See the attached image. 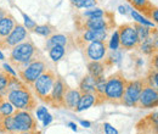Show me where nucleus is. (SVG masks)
<instances>
[{
    "label": "nucleus",
    "mask_w": 158,
    "mask_h": 134,
    "mask_svg": "<svg viewBox=\"0 0 158 134\" xmlns=\"http://www.w3.org/2000/svg\"><path fill=\"white\" fill-rule=\"evenodd\" d=\"M95 104V95L91 94V93H86V94H80L79 97L78 105L76 107V112H81L84 110H88L90 109L91 106H94Z\"/></svg>",
    "instance_id": "17"
},
{
    "label": "nucleus",
    "mask_w": 158,
    "mask_h": 134,
    "mask_svg": "<svg viewBox=\"0 0 158 134\" xmlns=\"http://www.w3.org/2000/svg\"><path fill=\"white\" fill-rule=\"evenodd\" d=\"M84 55L89 61H101L107 54V43L106 41H90L86 43L83 48Z\"/></svg>",
    "instance_id": "12"
},
{
    "label": "nucleus",
    "mask_w": 158,
    "mask_h": 134,
    "mask_svg": "<svg viewBox=\"0 0 158 134\" xmlns=\"http://www.w3.org/2000/svg\"><path fill=\"white\" fill-rule=\"evenodd\" d=\"M67 43H68L67 36H64V34H60V33H55V34H52V36L49 37L48 41H46V44H45V49L49 51V50H50L52 46H55V45L66 46Z\"/></svg>",
    "instance_id": "19"
},
{
    "label": "nucleus",
    "mask_w": 158,
    "mask_h": 134,
    "mask_svg": "<svg viewBox=\"0 0 158 134\" xmlns=\"http://www.w3.org/2000/svg\"><path fill=\"white\" fill-rule=\"evenodd\" d=\"M88 72L89 76L93 78H98L105 75V65L101 61H89L88 62Z\"/></svg>",
    "instance_id": "20"
},
{
    "label": "nucleus",
    "mask_w": 158,
    "mask_h": 134,
    "mask_svg": "<svg viewBox=\"0 0 158 134\" xmlns=\"http://www.w3.org/2000/svg\"><path fill=\"white\" fill-rule=\"evenodd\" d=\"M127 82L128 79L124 77L122 71H117L108 78H106V88H105L106 102L122 105V97L125 92Z\"/></svg>",
    "instance_id": "2"
},
{
    "label": "nucleus",
    "mask_w": 158,
    "mask_h": 134,
    "mask_svg": "<svg viewBox=\"0 0 158 134\" xmlns=\"http://www.w3.org/2000/svg\"><path fill=\"white\" fill-rule=\"evenodd\" d=\"M6 14H7V12H6V11H5V10H2V9H1V7H0V19H2V17H4V16H5V15H6Z\"/></svg>",
    "instance_id": "41"
},
{
    "label": "nucleus",
    "mask_w": 158,
    "mask_h": 134,
    "mask_svg": "<svg viewBox=\"0 0 158 134\" xmlns=\"http://www.w3.org/2000/svg\"><path fill=\"white\" fill-rule=\"evenodd\" d=\"M41 121H43V124L46 127V126H49V124L51 123V121H52V116L50 115L49 112H46L45 116L43 117V119H41Z\"/></svg>",
    "instance_id": "34"
},
{
    "label": "nucleus",
    "mask_w": 158,
    "mask_h": 134,
    "mask_svg": "<svg viewBox=\"0 0 158 134\" xmlns=\"http://www.w3.org/2000/svg\"><path fill=\"white\" fill-rule=\"evenodd\" d=\"M67 87L68 85L66 84V82L61 77H57L55 83H54V87L50 92V95H49L45 104L51 106V107H55V109L63 107V95H64V92H66Z\"/></svg>",
    "instance_id": "11"
},
{
    "label": "nucleus",
    "mask_w": 158,
    "mask_h": 134,
    "mask_svg": "<svg viewBox=\"0 0 158 134\" xmlns=\"http://www.w3.org/2000/svg\"><path fill=\"white\" fill-rule=\"evenodd\" d=\"M45 70H46V63L43 60H35L32 63H29L26 68L17 71L16 75L19 76V78L28 88H32L33 84H34V82L37 80V78Z\"/></svg>",
    "instance_id": "6"
},
{
    "label": "nucleus",
    "mask_w": 158,
    "mask_h": 134,
    "mask_svg": "<svg viewBox=\"0 0 158 134\" xmlns=\"http://www.w3.org/2000/svg\"><path fill=\"white\" fill-rule=\"evenodd\" d=\"M22 16H23V19H24V27H26V29H32V31H33V28L37 26L35 22H34L33 19H31V17L27 16L26 14H22Z\"/></svg>",
    "instance_id": "31"
},
{
    "label": "nucleus",
    "mask_w": 158,
    "mask_h": 134,
    "mask_svg": "<svg viewBox=\"0 0 158 134\" xmlns=\"http://www.w3.org/2000/svg\"><path fill=\"white\" fill-rule=\"evenodd\" d=\"M4 134H41L40 131H28V132H14V133H4Z\"/></svg>",
    "instance_id": "36"
},
{
    "label": "nucleus",
    "mask_w": 158,
    "mask_h": 134,
    "mask_svg": "<svg viewBox=\"0 0 158 134\" xmlns=\"http://www.w3.org/2000/svg\"><path fill=\"white\" fill-rule=\"evenodd\" d=\"M80 124H81L83 127H85V128H89V127L91 126V123H90L89 121H83V119L80 121Z\"/></svg>",
    "instance_id": "39"
},
{
    "label": "nucleus",
    "mask_w": 158,
    "mask_h": 134,
    "mask_svg": "<svg viewBox=\"0 0 158 134\" xmlns=\"http://www.w3.org/2000/svg\"><path fill=\"white\" fill-rule=\"evenodd\" d=\"M134 27H135V31H136V36H138V40H139V44L145 41L146 39L150 37V31L151 28L147 27V26H143V24H140V23H136L134 22L133 23Z\"/></svg>",
    "instance_id": "22"
},
{
    "label": "nucleus",
    "mask_w": 158,
    "mask_h": 134,
    "mask_svg": "<svg viewBox=\"0 0 158 134\" xmlns=\"http://www.w3.org/2000/svg\"><path fill=\"white\" fill-rule=\"evenodd\" d=\"M9 75L6 71L1 70L0 68V93L4 95L5 90H6V87H7V80H9Z\"/></svg>",
    "instance_id": "28"
},
{
    "label": "nucleus",
    "mask_w": 158,
    "mask_h": 134,
    "mask_svg": "<svg viewBox=\"0 0 158 134\" xmlns=\"http://www.w3.org/2000/svg\"><path fill=\"white\" fill-rule=\"evenodd\" d=\"M143 80H145V83H146L147 85H150V87H152V88L157 89L158 88V72H157V70H156V68L150 67V71H148V73H147L146 78H143Z\"/></svg>",
    "instance_id": "25"
},
{
    "label": "nucleus",
    "mask_w": 158,
    "mask_h": 134,
    "mask_svg": "<svg viewBox=\"0 0 158 134\" xmlns=\"http://www.w3.org/2000/svg\"><path fill=\"white\" fill-rule=\"evenodd\" d=\"M78 90L80 94H86V93L94 94V90H95V78H93L91 76L86 75V76L80 80Z\"/></svg>",
    "instance_id": "18"
},
{
    "label": "nucleus",
    "mask_w": 158,
    "mask_h": 134,
    "mask_svg": "<svg viewBox=\"0 0 158 134\" xmlns=\"http://www.w3.org/2000/svg\"><path fill=\"white\" fill-rule=\"evenodd\" d=\"M119 45L125 50L138 49L139 40L136 36V31L133 23H124L118 27Z\"/></svg>",
    "instance_id": "7"
},
{
    "label": "nucleus",
    "mask_w": 158,
    "mask_h": 134,
    "mask_svg": "<svg viewBox=\"0 0 158 134\" xmlns=\"http://www.w3.org/2000/svg\"><path fill=\"white\" fill-rule=\"evenodd\" d=\"M127 9H128V7H127V6H123V5H120L118 7L119 12H120L122 15H127V14H128V10H127ZM130 10H131V9H130ZM130 10H129V11H130Z\"/></svg>",
    "instance_id": "38"
},
{
    "label": "nucleus",
    "mask_w": 158,
    "mask_h": 134,
    "mask_svg": "<svg viewBox=\"0 0 158 134\" xmlns=\"http://www.w3.org/2000/svg\"><path fill=\"white\" fill-rule=\"evenodd\" d=\"M103 129H105V133L106 134H119L118 131L114 128V127H112L110 123H103Z\"/></svg>",
    "instance_id": "32"
},
{
    "label": "nucleus",
    "mask_w": 158,
    "mask_h": 134,
    "mask_svg": "<svg viewBox=\"0 0 158 134\" xmlns=\"http://www.w3.org/2000/svg\"><path fill=\"white\" fill-rule=\"evenodd\" d=\"M64 54H66V46H62V45H55L49 50V56L55 62L60 61L64 56Z\"/></svg>",
    "instance_id": "24"
},
{
    "label": "nucleus",
    "mask_w": 158,
    "mask_h": 134,
    "mask_svg": "<svg viewBox=\"0 0 158 134\" xmlns=\"http://www.w3.org/2000/svg\"><path fill=\"white\" fill-rule=\"evenodd\" d=\"M145 80L136 79V80H128L124 95L122 97V105H125L128 107H136V102L140 96V93L143 88Z\"/></svg>",
    "instance_id": "9"
},
{
    "label": "nucleus",
    "mask_w": 158,
    "mask_h": 134,
    "mask_svg": "<svg viewBox=\"0 0 158 134\" xmlns=\"http://www.w3.org/2000/svg\"><path fill=\"white\" fill-rule=\"evenodd\" d=\"M2 67H4V71H6L7 73H10V75H12V76H17V75H16V71L11 68L10 63H4Z\"/></svg>",
    "instance_id": "35"
},
{
    "label": "nucleus",
    "mask_w": 158,
    "mask_h": 134,
    "mask_svg": "<svg viewBox=\"0 0 158 134\" xmlns=\"http://www.w3.org/2000/svg\"><path fill=\"white\" fill-rule=\"evenodd\" d=\"M151 19H153L155 22H157V21H158V10H157V7H155V9H153L152 15H151Z\"/></svg>",
    "instance_id": "37"
},
{
    "label": "nucleus",
    "mask_w": 158,
    "mask_h": 134,
    "mask_svg": "<svg viewBox=\"0 0 158 134\" xmlns=\"http://www.w3.org/2000/svg\"><path fill=\"white\" fill-rule=\"evenodd\" d=\"M122 60V54L118 50H112L111 54H108L107 56H105V60H103V65H105V68L107 67H112L114 65H117Z\"/></svg>",
    "instance_id": "21"
},
{
    "label": "nucleus",
    "mask_w": 158,
    "mask_h": 134,
    "mask_svg": "<svg viewBox=\"0 0 158 134\" xmlns=\"http://www.w3.org/2000/svg\"><path fill=\"white\" fill-rule=\"evenodd\" d=\"M57 78V75L54 70L51 68H46L41 75H40L37 80L33 84V92L35 96L39 99L40 101H43L44 104L46 102L48 97L50 95V92L54 87V83Z\"/></svg>",
    "instance_id": "5"
},
{
    "label": "nucleus",
    "mask_w": 158,
    "mask_h": 134,
    "mask_svg": "<svg viewBox=\"0 0 158 134\" xmlns=\"http://www.w3.org/2000/svg\"><path fill=\"white\" fill-rule=\"evenodd\" d=\"M130 14H131L133 19H134V21H135L136 23L143 24V26H147V27H150V28H153V27H155V23H153V22H151L150 19H147L145 16H142V15H141L140 12H138L136 10L131 9V10H130Z\"/></svg>",
    "instance_id": "27"
},
{
    "label": "nucleus",
    "mask_w": 158,
    "mask_h": 134,
    "mask_svg": "<svg viewBox=\"0 0 158 134\" xmlns=\"http://www.w3.org/2000/svg\"><path fill=\"white\" fill-rule=\"evenodd\" d=\"M72 6L76 9H90L95 7L98 4V0H69Z\"/></svg>",
    "instance_id": "26"
},
{
    "label": "nucleus",
    "mask_w": 158,
    "mask_h": 134,
    "mask_svg": "<svg viewBox=\"0 0 158 134\" xmlns=\"http://www.w3.org/2000/svg\"><path fill=\"white\" fill-rule=\"evenodd\" d=\"M5 97L15 107V110H24L32 112L37 107V99L27 85L7 92Z\"/></svg>",
    "instance_id": "3"
},
{
    "label": "nucleus",
    "mask_w": 158,
    "mask_h": 134,
    "mask_svg": "<svg viewBox=\"0 0 158 134\" xmlns=\"http://www.w3.org/2000/svg\"><path fill=\"white\" fill-rule=\"evenodd\" d=\"M79 97H80V93L78 89H72V88L67 87L64 95H63V107L67 110L74 111L78 105Z\"/></svg>",
    "instance_id": "14"
},
{
    "label": "nucleus",
    "mask_w": 158,
    "mask_h": 134,
    "mask_svg": "<svg viewBox=\"0 0 158 134\" xmlns=\"http://www.w3.org/2000/svg\"><path fill=\"white\" fill-rule=\"evenodd\" d=\"M33 32L35 34H39L43 37H50L52 34H55L56 29L54 26H50V24H43V26H35L33 28Z\"/></svg>",
    "instance_id": "23"
},
{
    "label": "nucleus",
    "mask_w": 158,
    "mask_h": 134,
    "mask_svg": "<svg viewBox=\"0 0 158 134\" xmlns=\"http://www.w3.org/2000/svg\"><path fill=\"white\" fill-rule=\"evenodd\" d=\"M46 112H48V107H45V106L38 107V109H37V119H38V121H41Z\"/></svg>",
    "instance_id": "33"
},
{
    "label": "nucleus",
    "mask_w": 158,
    "mask_h": 134,
    "mask_svg": "<svg viewBox=\"0 0 158 134\" xmlns=\"http://www.w3.org/2000/svg\"><path fill=\"white\" fill-rule=\"evenodd\" d=\"M68 126L71 127V129H72V131L77 132V124H76V123H73V122H69V123H68Z\"/></svg>",
    "instance_id": "40"
},
{
    "label": "nucleus",
    "mask_w": 158,
    "mask_h": 134,
    "mask_svg": "<svg viewBox=\"0 0 158 134\" xmlns=\"http://www.w3.org/2000/svg\"><path fill=\"white\" fill-rule=\"evenodd\" d=\"M16 23L17 22L15 21L14 16H11L10 14H6L2 19H0V39L7 37L11 33V31L14 29Z\"/></svg>",
    "instance_id": "16"
},
{
    "label": "nucleus",
    "mask_w": 158,
    "mask_h": 134,
    "mask_svg": "<svg viewBox=\"0 0 158 134\" xmlns=\"http://www.w3.org/2000/svg\"><path fill=\"white\" fill-rule=\"evenodd\" d=\"M39 58H43V54L34 45V43L31 40H24L10 49L9 63L12 65L17 71H20L26 68L33 61L40 60Z\"/></svg>",
    "instance_id": "1"
},
{
    "label": "nucleus",
    "mask_w": 158,
    "mask_h": 134,
    "mask_svg": "<svg viewBox=\"0 0 158 134\" xmlns=\"http://www.w3.org/2000/svg\"><path fill=\"white\" fill-rule=\"evenodd\" d=\"M4 54H2V53H1V51H0V60H4Z\"/></svg>",
    "instance_id": "42"
},
{
    "label": "nucleus",
    "mask_w": 158,
    "mask_h": 134,
    "mask_svg": "<svg viewBox=\"0 0 158 134\" xmlns=\"http://www.w3.org/2000/svg\"><path fill=\"white\" fill-rule=\"evenodd\" d=\"M27 37H28V32H27L26 27L20 24V23H16L14 29L11 31V33L7 37L0 39V49L1 50H7V49L10 50L15 45L24 41Z\"/></svg>",
    "instance_id": "10"
},
{
    "label": "nucleus",
    "mask_w": 158,
    "mask_h": 134,
    "mask_svg": "<svg viewBox=\"0 0 158 134\" xmlns=\"http://www.w3.org/2000/svg\"><path fill=\"white\" fill-rule=\"evenodd\" d=\"M105 15V11L101 10L99 7H90V10L85 11L81 16L83 17H100V16H103Z\"/></svg>",
    "instance_id": "29"
},
{
    "label": "nucleus",
    "mask_w": 158,
    "mask_h": 134,
    "mask_svg": "<svg viewBox=\"0 0 158 134\" xmlns=\"http://www.w3.org/2000/svg\"><path fill=\"white\" fill-rule=\"evenodd\" d=\"M16 132H28V131H37L38 123L37 119L33 117L32 112L24 110H15L12 112Z\"/></svg>",
    "instance_id": "8"
},
{
    "label": "nucleus",
    "mask_w": 158,
    "mask_h": 134,
    "mask_svg": "<svg viewBox=\"0 0 158 134\" xmlns=\"http://www.w3.org/2000/svg\"><path fill=\"white\" fill-rule=\"evenodd\" d=\"M133 7L138 11V12H141L143 14L145 17H148L151 19V15H152V11L156 6H153L152 2H150L148 0H128Z\"/></svg>",
    "instance_id": "15"
},
{
    "label": "nucleus",
    "mask_w": 158,
    "mask_h": 134,
    "mask_svg": "<svg viewBox=\"0 0 158 134\" xmlns=\"http://www.w3.org/2000/svg\"><path fill=\"white\" fill-rule=\"evenodd\" d=\"M85 19H80L79 17L74 19L76 28L78 32L84 31H111L116 28V22L113 14L105 11L103 16L100 17H84Z\"/></svg>",
    "instance_id": "4"
},
{
    "label": "nucleus",
    "mask_w": 158,
    "mask_h": 134,
    "mask_svg": "<svg viewBox=\"0 0 158 134\" xmlns=\"http://www.w3.org/2000/svg\"><path fill=\"white\" fill-rule=\"evenodd\" d=\"M158 105V93L157 89L143 84V88L140 93V96L136 102V107L139 109H153Z\"/></svg>",
    "instance_id": "13"
},
{
    "label": "nucleus",
    "mask_w": 158,
    "mask_h": 134,
    "mask_svg": "<svg viewBox=\"0 0 158 134\" xmlns=\"http://www.w3.org/2000/svg\"><path fill=\"white\" fill-rule=\"evenodd\" d=\"M108 46L111 50H118L119 48V36H118V31H114V33L112 34L111 40L108 43Z\"/></svg>",
    "instance_id": "30"
}]
</instances>
